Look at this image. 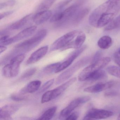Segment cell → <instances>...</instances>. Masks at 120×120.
Returning <instances> with one entry per match:
<instances>
[{"instance_id": "cell-29", "label": "cell", "mask_w": 120, "mask_h": 120, "mask_svg": "<svg viewBox=\"0 0 120 120\" xmlns=\"http://www.w3.org/2000/svg\"><path fill=\"white\" fill-rule=\"evenodd\" d=\"M54 82V79H52L48 81L43 84L39 90V93H42L45 92L53 85Z\"/></svg>"}, {"instance_id": "cell-33", "label": "cell", "mask_w": 120, "mask_h": 120, "mask_svg": "<svg viewBox=\"0 0 120 120\" xmlns=\"http://www.w3.org/2000/svg\"><path fill=\"white\" fill-rule=\"evenodd\" d=\"M78 117L79 114L77 112H74L71 113L66 119L67 120H76L78 119Z\"/></svg>"}, {"instance_id": "cell-38", "label": "cell", "mask_w": 120, "mask_h": 120, "mask_svg": "<svg viewBox=\"0 0 120 120\" xmlns=\"http://www.w3.org/2000/svg\"><path fill=\"white\" fill-rule=\"evenodd\" d=\"M7 47L5 45H0V53L2 54L7 50Z\"/></svg>"}, {"instance_id": "cell-18", "label": "cell", "mask_w": 120, "mask_h": 120, "mask_svg": "<svg viewBox=\"0 0 120 120\" xmlns=\"http://www.w3.org/2000/svg\"><path fill=\"white\" fill-rule=\"evenodd\" d=\"M41 84V81L38 80L31 81L21 90L20 93L24 94L26 93H34L39 90Z\"/></svg>"}, {"instance_id": "cell-3", "label": "cell", "mask_w": 120, "mask_h": 120, "mask_svg": "<svg viewBox=\"0 0 120 120\" xmlns=\"http://www.w3.org/2000/svg\"><path fill=\"white\" fill-rule=\"evenodd\" d=\"M80 5L75 4L69 7L62 11L55 12L50 19V22L62 24L73 19L78 11Z\"/></svg>"}, {"instance_id": "cell-16", "label": "cell", "mask_w": 120, "mask_h": 120, "mask_svg": "<svg viewBox=\"0 0 120 120\" xmlns=\"http://www.w3.org/2000/svg\"><path fill=\"white\" fill-rule=\"evenodd\" d=\"M53 13L50 10H46L38 12L33 16L32 19L34 22L39 25L44 23L51 19Z\"/></svg>"}, {"instance_id": "cell-15", "label": "cell", "mask_w": 120, "mask_h": 120, "mask_svg": "<svg viewBox=\"0 0 120 120\" xmlns=\"http://www.w3.org/2000/svg\"><path fill=\"white\" fill-rule=\"evenodd\" d=\"M37 28V26H33L25 29L14 37L11 38L12 43V44L30 37L34 34Z\"/></svg>"}, {"instance_id": "cell-20", "label": "cell", "mask_w": 120, "mask_h": 120, "mask_svg": "<svg viewBox=\"0 0 120 120\" xmlns=\"http://www.w3.org/2000/svg\"><path fill=\"white\" fill-rule=\"evenodd\" d=\"M112 44V39L108 36H102L99 39L98 42V47L102 49H109L111 47Z\"/></svg>"}, {"instance_id": "cell-4", "label": "cell", "mask_w": 120, "mask_h": 120, "mask_svg": "<svg viewBox=\"0 0 120 120\" xmlns=\"http://www.w3.org/2000/svg\"><path fill=\"white\" fill-rule=\"evenodd\" d=\"M24 54H21L15 56L5 65L3 69V75L7 78L16 77L19 74L20 65L25 58Z\"/></svg>"}, {"instance_id": "cell-2", "label": "cell", "mask_w": 120, "mask_h": 120, "mask_svg": "<svg viewBox=\"0 0 120 120\" xmlns=\"http://www.w3.org/2000/svg\"><path fill=\"white\" fill-rule=\"evenodd\" d=\"M47 34V31L46 29L40 30L31 38L16 45L11 52L15 56L30 51L45 39Z\"/></svg>"}, {"instance_id": "cell-23", "label": "cell", "mask_w": 120, "mask_h": 120, "mask_svg": "<svg viewBox=\"0 0 120 120\" xmlns=\"http://www.w3.org/2000/svg\"><path fill=\"white\" fill-rule=\"evenodd\" d=\"M57 110L56 106H53L46 110L44 113L38 118L40 120H50L52 118Z\"/></svg>"}, {"instance_id": "cell-7", "label": "cell", "mask_w": 120, "mask_h": 120, "mask_svg": "<svg viewBox=\"0 0 120 120\" xmlns=\"http://www.w3.org/2000/svg\"><path fill=\"white\" fill-rule=\"evenodd\" d=\"M89 60V57H85L78 61L58 76L56 80V85H59L68 80L78 70L85 65Z\"/></svg>"}, {"instance_id": "cell-9", "label": "cell", "mask_w": 120, "mask_h": 120, "mask_svg": "<svg viewBox=\"0 0 120 120\" xmlns=\"http://www.w3.org/2000/svg\"><path fill=\"white\" fill-rule=\"evenodd\" d=\"M91 98L89 96L78 98L71 101L70 104L61 112L59 116L60 119H65L76 108L82 104L87 102Z\"/></svg>"}, {"instance_id": "cell-10", "label": "cell", "mask_w": 120, "mask_h": 120, "mask_svg": "<svg viewBox=\"0 0 120 120\" xmlns=\"http://www.w3.org/2000/svg\"><path fill=\"white\" fill-rule=\"evenodd\" d=\"M86 48L87 46L84 45L80 48L76 49V50L70 53L65 59V60L62 63H61L60 65L56 70L55 73H59L68 68L73 63V62L86 49Z\"/></svg>"}, {"instance_id": "cell-19", "label": "cell", "mask_w": 120, "mask_h": 120, "mask_svg": "<svg viewBox=\"0 0 120 120\" xmlns=\"http://www.w3.org/2000/svg\"><path fill=\"white\" fill-rule=\"evenodd\" d=\"M33 16L32 14L28 15L21 19L17 21L10 26V29L12 30H19L26 25Z\"/></svg>"}, {"instance_id": "cell-11", "label": "cell", "mask_w": 120, "mask_h": 120, "mask_svg": "<svg viewBox=\"0 0 120 120\" xmlns=\"http://www.w3.org/2000/svg\"><path fill=\"white\" fill-rule=\"evenodd\" d=\"M111 111L99 109H92L90 110L83 118V120H97L107 118L113 115Z\"/></svg>"}, {"instance_id": "cell-27", "label": "cell", "mask_w": 120, "mask_h": 120, "mask_svg": "<svg viewBox=\"0 0 120 120\" xmlns=\"http://www.w3.org/2000/svg\"><path fill=\"white\" fill-rule=\"evenodd\" d=\"M37 71L36 68H32L27 69L21 75L20 80H27L34 75Z\"/></svg>"}, {"instance_id": "cell-35", "label": "cell", "mask_w": 120, "mask_h": 120, "mask_svg": "<svg viewBox=\"0 0 120 120\" xmlns=\"http://www.w3.org/2000/svg\"><path fill=\"white\" fill-rule=\"evenodd\" d=\"M118 93L115 91H109L105 93L104 95L105 97H112L118 95Z\"/></svg>"}, {"instance_id": "cell-31", "label": "cell", "mask_w": 120, "mask_h": 120, "mask_svg": "<svg viewBox=\"0 0 120 120\" xmlns=\"http://www.w3.org/2000/svg\"><path fill=\"white\" fill-rule=\"evenodd\" d=\"M15 3L16 2L15 0H10L1 3L0 5V9L1 10L7 7L13 6L15 4Z\"/></svg>"}, {"instance_id": "cell-40", "label": "cell", "mask_w": 120, "mask_h": 120, "mask_svg": "<svg viewBox=\"0 0 120 120\" xmlns=\"http://www.w3.org/2000/svg\"><path fill=\"white\" fill-rule=\"evenodd\" d=\"M118 119L120 120V113L119 114V115L118 116Z\"/></svg>"}, {"instance_id": "cell-13", "label": "cell", "mask_w": 120, "mask_h": 120, "mask_svg": "<svg viewBox=\"0 0 120 120\" xmlns=\"http://www.w3.org/2000/svg\"><path fill=\"white\" fill-rule=\"evenodd\" d=\"M48 50V45L43 46L38 49L29 57L26 62V64L30 65L38 61L45 56Z\"/></svg>"}, {"instance_id": "cell-22", "label": "cell", "mask_w": 120, "mask_h": 120, "mask_svg": "<svg viewBox=\"0 0 120 120\" xmlns=\"http://www.w3.org/2000/svg\"><path fill=\"white\" fill-rule=\"evenodd\" d=\"M106 74L105 71L100 69L91 74L88 78L87 80L90 82H94L104 79L106 77Z\"/></svg>"}, {"instance_id": "cell-12", "label": "cell", "mask_w": 120, "mask_h": 120, "mask_svg": "<svg viewBox=\"0 0 120 120\" xmlns=\"http://www.w3.org/2000/svg\"><path fill=\"white\" fill-rule=\"evenodd\" d=\"M115 82L110 81L106 83H99L84 88V91L90 93H97L110 89L115 85Z\"/></svg>"}, {"instance_id": "cell-25", "label": "cell", "mask_w": 120, "mask_h": 120, "mask_svg": "<svg viewBox=\"0 0 120 120\" xmlns=\"http://www.w3.org/2000/svg\"><path fill=\"white\" fill-rule=\"evenodd\" d=\"M120 28V15L113 19L105 27V30L109 31Z\"/></svg>"}, {"instance_id": "cell-17", "label": "cell", "mask_w": 120, "mask_h": 120, "mask_svg": "<svg viewBox=\"0 0 120 120\" xmlns=\"http://www.w3.org/2000/svg\"><path fill=\"white\" fill-rule=\"evenodd\" d=\"M86 39V36L85 34L83 32L81 31L75 38L67 46L61 49V51H64L71 48L76 49L80 48L82 47L83 44L85 41Z\"/></svg>"}, {"instance_id": "cell-36", "label": "cell", "mask_w": 120, "mask_h": 120, "mask_svg": "<svg viewBox=\"0 0 120 120\" xmlns=\"http://www.w3.org/2000/svg\"><path fill=\"white\" fill-rule=\"evenodd\" d=\"M14 11H8L5 12H3V13H2L0 14V20L3 19L5 17H7L8 16H9L11 15L12 14H13Z\"/></svg>"}, {"instance_id": "cell-5", "label": "cell", "mask_w": 120, "mask_h": 120, "mask_svg": "<svg viewBox=\"0 0 120 120\" xmlns=\"http://www.w3.org/2000/svg\"><path fill=\"white\" fill-rule=\"evenodd\" d=\"M111 58L109 57H105L101 58L98 61L85 68L80 73L78 77L79 81L87 80L90 75L93 72L100 69H102L107 66L111 61Z\"/></svg>"}, {"instance_id": "cell-6", "label": "cell", "mask_w": 120, "mask_h": 120, "mask_svg": "<svg viewBox=\"0 0 120 120\" xmlns=\"http://www.w3.org/2000/svg\"><path fill=\"white\" fill-rule=\"evenodd\" d=\"M76 80V78H72L56 88L45 92L42 96L41 103L44 104L58 97Z\"/></svg>"}, {"instance_id": "cell-37", "label": "cell", "mask_w": 120, "mask_h": 120, "mask_svg": "<svg viewBox=\"0 0 120 120\" xmlns=\"http://www.w3.org/2000/svg\"><path fill=\"white\" fill-rule=\"evenodd\" d=\"M114 56L115 59H120V48L115 52L114 55Z\"/></svg>"}, {"instance_id": "cell-14", "label": "cell", "mask_w": 120, "mask_h": 120, "mask_svg": "<svg viewBox=\"0 0 120 120\" xmlns=\"http://www.w3.org/2000/svg\"><path fill=\"white\" fill-rule=\"evenodd\" d=\"M19 105L9 104L3 106L0 109V119H11V116L16 112L19 109Z\"/></svg>"}, {"instance_id": "cell-8", "label": "cell", "mask_w": 120, "mask_h": 120, "mask_svg": "<svg viewBox=\"0 0 120 120\" xmlns=\"http://www.w3.org/2000/svg\"><path fill=\"white\" fill-rule=\"evenodd\" d=\"M81 31H72L67 33L57 39L51 45L50 51L62 49L73 41L78 35Z\"/></svg>"}, {"instance_id": "cell-39", "label": "cell", "mask_w": 120, "mask_h": 120, "mask_svg": "<svg viewBox=\"0 0 120 120\" xmlns=\"http://www.w3.org/2000/svg\"><path fill=\"white\" fill-rule=\"evenodd\" d=\"M115 62L119 67H120V59H115Z\"/></svg>"}, {"instance_id": "cell-24", "label": "cell", "mask_w": 120, "mask_h": 120, "mask_svg": "<svg viewBox=\"0 0 120 120\" xmlns=\"http://www.w3.org/2000/svg\"><path fill=\"white\" fill-rule=\"evenodd\" d=\"M89 11V9L88 8H85L82 10L78 11L73 18L74 22L75 23H80L87 15Z\"/></svg>"}, {"instance_id": "cell-21", "label": "cell", "mask_w": 120, "mask_h": 120, "mask_svg": "<svg viewBox=\"0 0 120 120\" xmlns=\"http://www.w3.org/2000/svg\"><path fill=\"white\" fill-rule=\"evenodd\" d=\"M61 62H56L50 64L44 67L41 72V76H45L50 75L55 73L57 69L60 65Z\"/></svg>"}, {"instance_id": "cell-30", "label": "cell", "mask_w": 120, "mask_h": 120, "mask_svg": "<svg viewBox=\"0 0 120 120\" xmlns=\"http://www.w3.org/2000/svg\"><path fill=\"white\" fill-rule=\"evenodd\" d=\"M71 1L72 0H66L65 1L62 2L58 5L56 8L55 12L62 11L64 10L67 5H68Z\"/></svg>"}, {"instance_id": "cell-28", "label": "cell", "mask_w": 120, "mask_h": 120, "mask_svg": "<svg viewBox=\"0 0 120 120\" xmlns=\"http://www.w3.org/2000/svg\"><path fill=\"white\" fill-rule=\"evenodd\" d=\"M107 72L110 75L120 78V68L114 66L108 67L106 68Z\"/></svg>"}, {"instance_id": "cell-34", "label": "cell", "mask_w": 120, "mask_h": 120, "mask_svg": "<svg viewBox=\"0 0 120 120\" xmlns=\"http://www.w3.org/2000/svg\"><path fill=\"white\" fill-rule=\"evenodd\" d=\"M101 56V52H98L95 54V55L94 56V57L93 59L91 61V63H94L97 61H98L100 59Z\"/></svg>"}, {"instance_id": "cell-1", "label": "cell", "mask_w": 120, "mask_h": 120, "mask_svg": "<svg viewBox=\"0 0 120 120\" xmlns=\"http://www.w3.org/2000/svg\"><path fill=\"white\" fill-rule=\"evenodd\" d=\"M120 10V0H107L94 10L89 17L92 26L101 28L108 25Z\"/></svg>"}, {"instance_id": "cell-32", "label": "cell", "mask_w": 120, "mask_h": 120, "mask_svg": "<svg viewBox=\"0 0 120 120\" xmlns=\"http://www.w3.org/2000/svg\"><path fill=\"white\" fill-rule=\"evenodd\" d=\"M22 94H14L11 95L10 97V98L12 100L14 101H21L24 100L26 99L25 97L24 96H22Z\"/></svg>"}, {"instance_id": "cell-26", "label": "cell", "mask_w": 120, "mask_h": 120, "mask_svg": "<svg viewBox=\"0 0 120 120\" xmlns=\"http://www.w3.org/2000/svg\"><path fill=\"white\" fill-rule=\"evenodd\" d=\"M56 0H44L39 5L38 9V12L48 10Z\"/></svg>"}]
</instances>
